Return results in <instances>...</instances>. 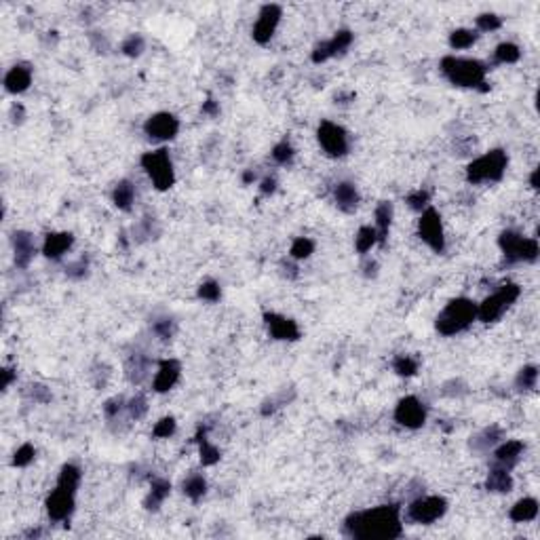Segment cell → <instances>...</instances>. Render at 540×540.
Masks as SVG:
<instances>
[{"mask_svg":"<svg viewBox=\"0 0 540 540\" xmlns=\"http://www.w3.org/2000/svg\"><path fill=\"white\" fill-rule=\"evenodd\" d=\"M344 534L355 540H395L403 534L401 506L380 504L374 508L355 510L344 519Z\"/></svg>","mask_w":540,"mask_h":540,"instance_id":"6da1fadb","label":"cell"},{"mask_svg":"<svg viewBox=\"0 0 540 540\" xmlns=\"http://www.w3.org/2000/svg\"><path fill=\"white\" fill-rule=\"evenodd\" d=\"M82 471L80 467L68 462L62 467L60 477H58V486L47 496V515L55 524H64L72 517L74 508H76V490L80 486Z\"/></svg>","mask_w":540,"mask_h":540,"instance_id":"7a4b0ae2","label":"cell"},{"mask_svg":"<svg viewBox=\"0 0 540 540\" xmlns=\"http://www.w3.org/2000/svg\"><path fill=\"white\" fill-rule=\"evenodd\" d=\"M441 74L454 84V87H465V89H479L481 93L490 91L488 87V66L471 60V58H456V55H445L439 64Z\"/></svg>","mask_w":540,"mask_h":540,"instance_id":"3957f363","label":"cell"},{"mask_svg":"<svg viewBox=\"0 0 540 540\" xmlns=\"http://www.w3.org/2000/svg\"><path fill=\"white\" fill-rule=\"evenodd\" d=\"M473 321H477V304L469 298H454L445 304V308L435 319V329L449 338L467 331Z\"/></svg>","mask_w":540,"mask_h":540,"instance_id":"277c9868","label":"cell"},{"mask_svg":"<svg viewBox=\"0 0 540 540\" xmlns=\"http://www.w3.org/2000/svg\"><path fill=\"white\" fill-rule=\"evenodd\" d=\"M508 167V156L502 148H494L486 154L477 156L467 167V182L473 186L479 184H496L504 178Z\"/></svg>","mask_w":540,"mask_h":540,"instance_id":"5b68a950","label":"cell"},{"mask_svg":"<svg viewBox=\"0 0 540 540\" xmlns=\"http://www.w3.org/2000/svg\"><path fill=\"white\" fill-rule=\"evenodd\" d=\"M498 247L504 255L506 264H517V262H536L540 255V247L536 239L524 237L517 231H502L498 237Z\"/></svg>","mask_w":540,"mask_h":540,"instance_id":"8992f818","label":"cell"},{"mask_svg":"<svg viewBox=\"0 0 540 540\" xmlns=\"http://www.w3.org/2000/svg\"><path fill=\"white\" fill-rule=\"evenodd\" d=\"M521 296V287L517 283H504L492 296H488L481 304H477V319L481 323H496L504 312L513 306Z\"/></svg>","mask_w":540,"mask_h":540,"instance_id":"52a82bcc","label":"cell"},{"mask_svg":"<svg viewBox=\"0 0 540 540\" xmlns=\"http://www.w3.org/2000/svg\"><path fill=\"white\" fill-rule=\"evenodd\" d=\"M141 169L148 174V178L152 180V186L159 192H165L169 188H174L176 184V169H174V161L169 156V150L159 148L152 152L141 154L139 159Z\"/></svg>","mask_w":540,"mask_h":540,"instance_id":"ba28073f","label":"cell"},{"mask_svg":"<svg viewBox=\"0 0 540 540\" xmlns=\"http://www.w3.org/2000/svg\"><path fill=\"white\" fill-rule=\"evenodd\" d=\"M445 513H447V500L443 496H418L406 508L408 521L416 526H431L439 521Z\"/></svg>","mask_w":540,"mask_h":540,"instance_id":"9c48e42d","label":"cell"},{"mask_svg":"<svg viewBox=\"0 0 540 540\" xmlns=\"http://www.w3.org/2000/svg\"><path fill=\"white\" fill-rule=\"evenodd\" d=\"M317 139L323 152L331 159H342L351 150V139L349 133L342 125L331 123V121H321L317 129Z\"/></svg>","mask_w":540,"mask_h":540,"instance_id":"30bf717a","label":"cell"},{"mask_svg":"<svg viewBox=\"0 0 540 540\" xmlns=\"http://www.w3.org/2000/svg\"><path fill=\"white\" fill-rule=\"evenodd\" d=\"M418 237L424 245H429L435 253L445 251V231H443V220L441 213L435 207H426L420 213L418 220Z\"/></svg>","mask_w":540,"mask_h":540,"instance_id":"8fae6325","label":"cell"},{"mask_svg":"<svg viewBox=\"0 0 540 540\" xmlns=\"http://www.w3.org/2000/svg\"><path fill=\"white\" fill-rule=\"evenodd\" d=\"M395 422L403 426V429L410 431H418L426 424V418H429V412H426V406L414 395H408L403 399L397 403L395 408Z\"/></svg>","mask_w":540,"mask_h":540,"instance_id":"7c38bea8","label":"cell"},{"mask_svg":"<svg viewBox=\"0 0 540 540\" xmlns=\"http://www.w3.org/2000/svg\"><path fill=\"white\" fill-rule=\"evenodd\" d=\"M281 17H283V9L279 5H274V3L264 5L258 13V19H255V23H253L251 38L258 45H268L277 32L279 23H281Z\"/></svg>","mask_w":540,"mask_h":540,"instance_id":"4fadbf2b","label":"cell"},{"mask_svg":"<svg viewBox=\"0 0 540 540\" xmlns=\"http://www.w3.org/2000/svg\"><path fill=\"white\" fill-rule=\"evenodd\" d=\"M353 40H355V34L351 30H338L329 40H323L312 49V55H310L312 64H323L331 58L344 55L351 49Z\"/></svg>","mask_w":540,"mask_h":540,"instance_id":"5bb4252c","label":"cell"},{"mask_svg":"<svg viewBox=\"0 0 540 540\" xmlns=\"http://www.w3.org/2000/svg\"><path fill=\"white\" fill-rule=\"evenodd\" d=\"M144 133L154 141H172L180 133V119L172 112H156L144 123Z\"/></svg>","mask_w":540,"mask_h":540,"instance_id":"9a60e30c","label":"cell"},{"mask_svg":"<svg viewBox=\"0 0 540 540\" xmlns=\"http://www.w3.org/2000/svg\"><path fill=\"white\" fill-rule=\"evenodd\" d=\"M264 325L270 338L279 340V342H296L302 336L300 325L285 315H279V312H264Z\"/></svg>","mask_w":540,"mask_h":540,"instance_id":"2e32d148","label":"cell"},{"mask_svg":"<svg viewBox=\"0 0 540 540\" xmlns=\"http://www.w3.org/2000/svg\"><path fill=\"white\" fill-rule=\"evenodd\" d=\"M526 451V443L519 439H508V441H500L494 449H492V465L494 467H502L506 471H513L521 456Z\"/></svg>","mask_w":540,"mask_h":540,"instance_id":"e0dca14e","label":"cell"},{"mask_svg":"<svg viewBox=\"0 0 540 540\" xmlns=\"http://www.w3.org/2000/svg\"><path fill=\"white\" fill-rule=\"evenodd\" d=\"M11 245H13V262L19 270H25L32 264L36 255V241L34 235L27 231H15L11 235Z\"/></svg>","mask_w":540,"mask_h":540,"instance_id":"ac0fdd59","label":"cell"},{"mask_svg":"<svg viewBox=\"0 0 540 540\" xmlns=\"http://www.w3.org/2000/svg\"><path fill=\"white\" fill-rule=\"evenodd\" d=\"M180 376H182V363L178 359H163L152 380L154 392H169L180 382Z\"/></svg>","mask_w":540,"mask_h":540,"instance_id":"d6986e66","label":"cell"},{"mask_svg":"<svg viewBox=\"0 0 540 540\" xmlns=\"http://www.w3.org/2000/svg\"><path fill=\"white\" fill-rule=\"evenodd\" d=\"M150 357L146 353H141V351H135L127 357L125 361V378L129 384L133 386H139L141 382H144L148 376H150Z\"/></svg>","mask_w":540,"mask_h":540,"instance_id":"ffe728a7","label":"cell"},{"mask_svg":"<svg viewBox=\"0 0 540 540\" xmlns=\"http://www.w3.org/2000/svg\"><path fill=\"white\" fill-rule=\"evenodd\" d=\"M74 245V235L72 233H49L43 243V253L45 258L51 262H60L64 255L72 249Z\"/></svg>","mask_w":540,"mask_h":540,"instance_id":"44dd1931","label":"cell"},{"mask_svg":"<svg viewBox=\"0 0 540 540\" xmlns=\"http://www.w3.org/2000/svg\"><path fill=\"white\" fill-rule=\"evenodd\" d=\"M32 84V68L27 64H15L5 74V91L11 95L25 93Z\"/></svg>","mask_w":540,"mask_h":540,"instance_id":"7402d4cb","label":"cell"},{"mask_svg":"<svg viewBox=\"0 0 540 540\" xmlns=\"http://www.w3.org/2000/svg\"><path fill=\"white\" fill-rule=\"evenodd\" d=\"M333 201L342 213H355L361 203V194L353 182H338L333 188Z\"/></svg>","mask_w":540,"mask_h":540,"instance_id":"603a6c76","label":"cell"},{"mask_svg":"<svg viewBox=\"0 0 540 540\" xmlns=\"http://www.w3.org/2000/svg\"><path fill=\"white\" fill-rule=\"evenodd\" d=\"M504 439V431L498 424H490L483 431H479L475 437H471V449L477 454H488L492 451L500 441Z\"/></svg>","mask_w":540,"mask_h":540,"instance_id":"cb8c5ba5","label":"cell"},{"mask_svg":"<svg viewBox=\"0 0 540 540\" xmlns=\"http://www.w3.org/2000/svg\"><path fill=\"white\" fill-rule=\"evenodd\" d=\"M169 494H172V483L163 477H154L150 481V492L144 498V508L150 510V513H156V510L163 506V502L169 498Z\"/></svg>","mask_w":540,"mask_h":540,"instance_id":"d4e9b609","label":"cell"},{"mask_svg":"<svg viewBox=\"0 0 540 540\" xmlns=\"http://www.w3.org/2000/svg\"><path fill=\"white\" fill-rule=\"evenodd\" d=\"M207 431H209V426H198V431L194 435V441L198 443V456H201V465L203 467H213L220 462L222 458V454L220 449L207 439Z\"/></svg>","mask_w":540,"mask_h":540,"instance_id":"484cf974","label":"cell"},{"mask_svg":"<svg viewBox=\"0 0 540 540\" xmlns=\"http://www.w3.org/2000/svg\"><path fill=\"white\" fill-rule=\"evenodd\" d=\"M486 490L492 494H508L510 490H513V477H510V471L492 465L490 473L486 477Z\"/></svg>","mask_w":540,"mask_h":540,"instance_id":"4316f807","label":"cell"},{"mask_svg":"<svg viewBox=\"0 0 540 540\" xmlns=\"http://www.w3.org/2000/svg\"><path fill=\"white\" fill-rule=\"evenodd\" d=\"M392 215H395V207L390 201H380L376 211H374V218H376V235H378V243L384 245L386 239H388V233H390V226H392Z\"/></svg>","mask_w":540,"mask_h":540,"instance_id":"83f0119b","label":"cell"},{"mask_svg":"<svg viewBox=\"0 0 540 540\" xmlns=\"http://www.w3.org/2000/svg\"><path fill=\"white\" fill-rule=\"evenodd\" d=\"M112 203L121 211H131L135 203V186L131 180H119L112 190Z\"/></svg>","mask_w":540,"mask_h":540,"instance_id":"f1b7e54d","label":"cell"},{"mask_svg":"<svg viewBox=\"0 0 540 540\" xmlns=\"http://www.w3.org/2000/svg\"><path fill=\"white\" fill-rule=\"evenodd\" d=\"M510 521L515 524H528L538 517V500L536 498H521L517 500L508 510Z\"/></svg>","mask_w":540,"mask_h":540,"instance_id":"f546056e","label":"cell"},{"mask_svg":"<svg viewBox=\"0 0 540 540\" xmlns=\"http://www.w3.org/2000/svg\"><path fill=\"white\" fill-rule=\"evenodd\" d=\"M161 235V226L156 222V218H141L135 226H133V241L135 243H146V241H154Z\"/></svg>","mask_w":540,"mask_h":540,"instance_id":"4dcf8cb0","label":"cell"},{"mask_svg":"<svg viewBox=\"0 0 540 540\" xmlns=\"http://www.w3.org/2000/svg\"><path fill=\"white\" fill-rule=\"evenodd\" d=\"M182 492L188 496L192 502H198L207 494V479L201 473H192L182 481Z\"/></svg>","mask_w":540,"mask_h":540,"instance_id":"1f68e13d","label":"cell"},{"mask_svg":"<svg viewBox=\"0 0 540 540\" xmlns=\"http://www.w3.org/2000/svg\"><path fill=\"white\" fill-rule=\"evenodd\" d=\"M418 367H420V363H418V359H414L412 355H397V357L392 359V372H395L397 376H401V378H412V376H416V374H418Z\"/></svg>","mask_w":540,"mask_h":540,"instance_id":"d6a6232c","label":"cell"},{"mask_svg":"<svg viewBox=\"0 0 540 540\" xmlns=\"http://www.w3.org/2000/svg\"><path fill=\"white\" fill-rule=\"evenodd\" d=\"M374 245H378L376 228H374V226H361L357 237H355V249H357V253L365 255Z\"/></svg>","mask_w":540,"mask_h":540,"instance_id":"836d02e7","label":"cell"},{"mask_svg":"<svg viewBox=\"0 0 540 540\" xmlns=\"http://www.w3.org/2000/svg\"><path fill=\"white\" fill-rule=\"evenodd\" d=\"M479 34L477 30H469V27H458V30H454L449 34V47L456 49V51H462V49H469L477 43Z\"/></svg>","mask_w":540,"mask_h":540,"instance_id":"e575fe53","label":"cell"},{"mask_svg":"<svg viewBox=\"0 0 540 540\" xmlns=\"http://www.w3.org/2000/svg\"><path fill=\"white\" fill-rule=\"evenodd\" d=\"M538 384V367L536 365H526L517 372V378H515V388L519 392H528V390H534Z\"/></svg>","mask_w":540,"mask_h":540,"instance_id":"d590c367","label":"cell"},{"mask_svg":"<svg viewBox=\"0 0 540 540\" xmlns=\"http://www.w3.org/2000/svg\"><path fill=\"white\" fill-rule=\"evenodd\" d=\"M148 414V399L144 392H137L131 399H127V418L133 422L144 420Z\"/></svg>","mask_w":540,"mask_h":540,"instance_id":"8d00e7d4","label":"cell"},{"mask_svg":"<svg viewBox=\"0 0 540 540\" xmlns=\"http://www.w3.org/2000/svg\"><path fill=\"white\" fill-rule=\"evenodd\" d=\"M521 58V49L515 43H500L494 51L496 64H517Z\"/></svg>","mask_w":540,"mask_h":540,"instance_id":"74e56055","label":"cell"},{"mask_svg":"<svg viewBox=\"0 0 540 540\" xmlns=\"http://www.w3.org/2000/svg\"><path fill=\"white\" fill-rule=\"evenodd\" d=\"M176 331H178V323L174 317H159L152 321V333L159 340H163V342H169L176 336Z\"/></svg>","mask_w":540,"mask_h":540,"instance_id":"f35d334b","label":"cell"},{"mask_svg":"<svg viewBox=\"0 0 540 540\" xmlns=\"http://www.w3.org/2000/svg\"><path fill=\"white\" fill-rule=\"evenodd\" d=\"M315 253V241L308 237H298L294 239L292 247H290V258L300 262V260H308L310 255Z\"/></svg>","mask_w":540,"mask_h":540,"instance_id":"ab89813d","label":"cell"},{"mask_svg":"<svg viewBox=\"0 0 540 540\" xmlns=\"http://www.w3.org/2000/svg\"><path fill=\"white\" fill-rule=\"evenodd\" d=\"M144 51H146V38L141 34H129L123 40V45H121V53L127 55V58H131V60L139 58Z\"/></svg>","mask_w":540,"mask_h":540,"instance_id":"60d3db41","label":"cell"},{"mask_svg":"<svg viewBox=\"0 0 540 540\" xmlns=\"http://www.w3.org/2000/svg\"><path fill=\"white\" fill-rule=\"evenodd\" d=\"M270 154H272L274 163H279V165H292L296 159V148L292 146L290 139H281L279 144H274Z\"/></svg>","mask_w":540,"mask_h":540,"instance_id":"b9f144b4","label":"cell"},{"mask_svg":"<svg viewBox=\"0 0 540 540\" xmlns=\"http://www.w3.org/2000/svg\"><path fill=\"white\" fill-rule=\"evenodd\" d=\"M123 414H127V399L125 397H112L104 403V416L108 422H117Z\"/></svg>","mask_w":540,"mask_h":540,"instance_id":"7bdbcfd3","label":"cell"},{"mask_svg":"<svg viewBox=\"0 0 540 540\" xmlns=\"http://www.w3.org/2000/svg\"><path fill=\"white\" fill-rule=\"evenodd\" d=\"M196 296H198V300H203V302H211V304L220 302V298H222L220 283L213 281V279L203 281L201 285H198V290H196Z\"/></svg>","mask_w":540,"mask_h":540,"instance_id":"ee69618b","label":"cell"},{"mask_svg":"<svg viewBox=\"0 0 540 540\" xmlns=\"http://www.w3.org/2000/svg\"><path fill=\"white\" fill-rule=\"evenodd\" d=\"M406 203H408L410 209L422 213L426 207H431V205H429V203H431V192L426 190V188H418V190H414V192H410V194L406 196Z\"/></svg>","mask_w":540,"mask_h":540,"instance_id":"f6af8a7d","label":"cell"},{"mask_svg":"<svg viewBox=\"0 0 540 540\" xmlns=\"http://www.w3.org/2000/svg\"><path fill=\"white\" fill-rule=\"evenodd\" d=\"M66 277L72 279V281L87 279V277H89V258H87V255H80L78 260L68 262V266H66Z\"/></svg>","mask_w":540,"mask_h":540,"instance_id":"bcb514c9","label":"cell"},{"mask_svg":"<svg viewBox=\"0 0 540 540\" xmlns=\"http://www.w3.org/2000/svg\"><path fill=\"white\" fill-rule=\"evenodd\" d=\"M34 458H36V447H34L32 443H23V445H19V447L15 449V454H13V467L23 469V467H27V465H32Z\"/></svg>","mask_w":540,"mask_h":540,"instance_id":"7dc6e473","label":"cell"},{"mask_svg":"<svg viewBox=\"0 0 540 540\" xmlns=\"http://www.w3.org/2000/svg\"><path fill=\"white\" fill-rule=\"evenodd\" d=\"M477 32H496L502 27V17L496 13H481L477 19Z\"/></svg>","mask_w":540,"mask_h":540,"instance_id":"c3c4849f","label":"cell"},{"mask_svg":"<svg viewBox=\"0 0 540 540\" xmlns=\"http://www.w3.org/2000/svg\"><path fill=\"white\" fill-rule=\"evenodd\" d=\"M176 429H178L176 418H174V416H165V418H161V420L154 424L152 435H154L156 439H169V437L176 433Z\"/></svg>","mask_w":540,"mask_h":540,"instance_id":"681fc988","label":"cell"},{"mask_svg":"<svg viewBox=\"0 0 540 540\" xmlns=\"http://www.w3.org/2000/svg\"><path fill=\"white\" fill-rule=\"evenodd\" d=\"M25 395L30 397L34 403H49L51 397H53L49 386H45V384H30V386H27V390H25Z\"/></svg>","mask_w":540,"mask_h":540,"instance_id":"f907efd6","label":"cell"},{"mask_svg":"<svg viewBox=\"0 0 540 540\" xmlns=\"http://www.w3.org/2000/svg\"><path fill=\"white\" fill-rule=\"evenodd\" d=\"M9 117H11V123H13V125H21L23 119H25V108H23L21 104H13Z\"/></svg>","mask_w":540,"mask_h":540,"instance_id":"816d5d0a","label":"cell"},{"mask_svg":"<svg viewBox=\"0 0 540 540\" xmlns=\"http://www.w3.org/2000/svg\"><path fill=\"white\" fill-rule=\"evenodd\" d=\"M201 110H203V115H207V117H218L220 115V104L213 97H209V99L203 102Z\"/></svg>","mask_w":540,"mask_h":540,"instance_id":"f5cc1de1","label":"cell"},{"mask_svg":"<svg viewBox=\"0 0 540 540\" xmlns=\"http://www.w3.org/2000/svg\"><path fill=\"white\" fill-rule=\"evenodd\" d=\"M361 270H363V277H365V279H374V277L378 274V262L365 260V262L361 264Z\"/></svg>","mask_w":540,"mask_h":540,"instance_id":"db71d44e","label":"cell"},{"mask_svg":"<svg viewBox=\"0 0 540 540\" xmlns=\"http://www.w3.org/2000/svg\"><path fill=\"white\" fill-rule=\"evenodd\" d=\"M294 262H296V260H294ZM294 262H281V270H283V274H285L287 279H298V277H300V270H298V266H296Z\"/></svg>","mask_w":540,"mask_h":540,"instance_id":"11a10c76","label":"cell"},{"mask_svg":"<svg viewBox=\"0 0 540 540\" xmlns=\"http://www.w3.org/2000/svg\"><path fill=\"white\" fill-rule=\"evenodd\" d=\"M277 180L274 178H264L262 180V186H260V192L264 194V196H270V194H274L277 192Z\"/></svg>","mask_w":540,"mask_h":540,"instance_id":"9f6ffc18","label":"cell"},{"mask_svg":"<svg viewBox=\"0 0 540 540\" xmlns=\"http://www.w3.org/2000/svg\"><path fill=\"white\" fill-rule=\"evenodd\" d=\"M15 376H17V374H15L13 367H5V369H3V390H9V388H11Z\"/></svg>","mask_w":540,"mask_h":540,"instance_id":"6f0895ef","label":"cell"},{"mask_svg":"<svg viewBox=\"0 0 540 540\" xmlns=\"http://www.w3.org/2000/svg\"><path fill=\"white\" fill-rule=\"evenodd\" d=\"M355 97H357L355 93H340V95H336V104H349Z\"/></svg>","mask_w":540,"mask_h":540,"instance_id":"680465c9","label":"cell"},{"mask_svg":"<svg viewBox=\"0 0 540 540\" xmlns=\"http://www.w3.org/2000/svg\"><path fill=\"white\" fill-rule=\"evenodd\" d=\"M255 172L253 169H245V174H243V184H251V182H255Z\"/></svg>","mask_w":540,"mask_h":540,"instance_id":"91938a15","label":"cell"},{"mask_svg":"<svg viewBox=\"0 0 540 540\" xmlns=\"http://www.w3.org/2000/svg\"><path fill=\"white\" fill-rule=\"evenodd\" d=\"M538 174H540V169H534L532 176H530V186H532L534 190H538Z\"/></svg>","mask_w":540,"mask_h":540,"instance_id":"94428289","label":"cell"},{"mask_svg":"<svg viewBox=\"0 0 540 540\" xmlns=\"http://www.w3.org/2000/svg\"><path fill=\"white\" fill-rule=\"evenodd\" d=\"M23 536H25V538H40V536H43V530H38V528H36V530H27Z\"/></svg>","mask_w":540,"mask_h":540,"instance_id":"6125c7cd","label":"cell"}]
</instances>
